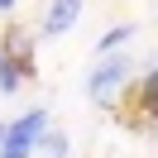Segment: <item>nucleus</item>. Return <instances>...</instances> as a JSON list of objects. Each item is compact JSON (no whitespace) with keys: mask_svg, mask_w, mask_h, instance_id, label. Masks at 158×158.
Returning a JSON list of instances; mask_svg holds the SVG:
<instances>
[{"mask_svg":"<svg viewBox=\"0 0 158 158\" xmlns=\"http://www.w3.org/2000/svg\"><path fill=\"white\" fill-rule=\"evenodd\" d=\"M125 77H129V58H120V53H106V58L96 62V72H91V81H86V91H91V101H115V91L125 86Z\"/></svg>","mask_w":158,"mask_h":158,"instance_id":"f257e3e1","label":"nucleus"},{"mask_svg":"<svg viewBox=\"0 0 158 158\" xmlns=\"http://www.w3.org/2000/svg\"><path fill=\"white\" fill-rule=\"evenodd\" d=\"M48 129V115L43 110H29V115H19L15 125H5V139H0V148H24L29 153L34 144H39V134Z\"/></svg>","mask_w":158,"mask_h":158,"instance_id":"f03ea898","label":"nucleus"},{"mask_svg":"<svg viewBox=\"0 0 158 158\" xmlns=\"http://www.w3.org/2000/svg\"><path fill=\"white\" fill-rule=\"evenodd\" d=\"M77 19H81V0H53L48 19H43V34H48V39H58V34H67Z\"/></svg>","mask_w":158,"mask_h":158,"instance_id":"7ed1b4c3","label":"nucleus"},{"mask_svg":"<svg viewBox=\"0 0 158 158\" xmlns=\"http://www.w3.org/2000/svg\"><path fill=\"white\" fill-rule=\"evenodd\" d=\"M129 34H134V24H120V29H106V34H101V53H110V48H120V43H125Z\"/></svg>","mask_w":158,"mask_h":158,"instance_id":"20e7f679","label":"nucleus"},{"mask_svg":"<svg viewBox=\"0 0 158 158\" xmlns=\"http://www.w3.org/2000/svg\"><path fill=\"white\" fill-rule=\"evenodd\" d=\"M39 144H48V158H62V153H67V139H62V134H48V129L39 134Z\"/></svg>","mask_w":158,"mask_h":158,"instance_id":"39448f33","label":"nucleus"},{"mask_svg":"<svg viewBox=\"0 0 158 158\" xmlns=\"http://www.w3.org/2000/svg\"><path fill=\"white\" fill-rule=\"evenodd\" d=\"M0 158H29L24 148H0Z\"/></svg>","mask_w":158,"mask_h":158,"instance_id":"423d86ee","label":"nucleus"},{"mask_svg":"<svg viewBox=\"0 0 158 158\" xmlns=\"http://www.w3.org/2000/svg\"><path fill=\"white\" fill-rule=\"evenodd\" d=\"M0 10H15V0H0Z\"/></svg>","mask_w":158,"mask_h":158,"instance_id":"0eeeda50","label":"nucleus"},{"mask_svg":"<svg viewBox=\"0 0 158 158\" xmlns=\"http://www.w3.org/2000/svg\"><path fill=\"white\" fill-rule=\"evenodd\" d=\"M0 139H5V125H0Z\"/></svg>","mask_w":158,"mask_h":158,"instance_id":"6e6552de","label":"nucleus"}]
</instances>
